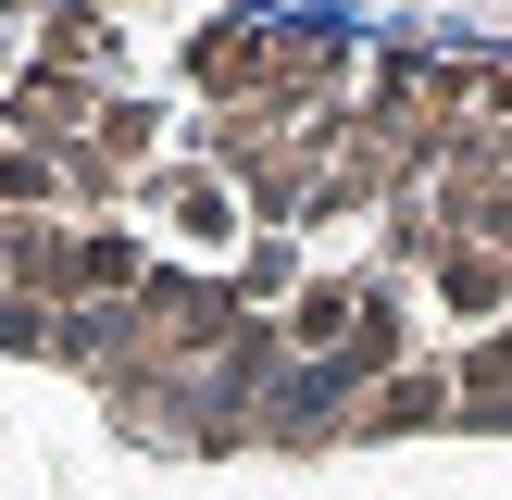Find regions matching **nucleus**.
I'll use <instances>...</instances> for the list:
<instances>
[{"mask_svg": "<svg viewBox=\"0 0 512 500\" xmlns=\"http://www.w3.org/2000/svg\"><path fill=\"white\" fill-rule=\"evenodd\" d=\"M150 200L175 213V238H188V250H225V238H238V188H225L213 163H175V175H150Z\"/></svg>", "mask_w": 512, "mask_h": 500, "instance_id": "f03ea898", "label": "nucleus"}, {"mask_svg": "<svg viewBox=\"0 0 512 500\" xmlns=\"http://www.w3.org/2000/svg\"><path fill=\"white\" fill-rule=\"evenodd\" d=\"M425 413H450V375H438V363H425V375H388L363 425H375V438H400V425H425Z\"/></svg>", "mask_w": 512, "mask_h": 500, "instance_id": "20e7f679", "label": "nucleus"}, {"mask_svg": "<svg viewBox=\"0 0 512 500\" xmlns=\"http://www.w3.org/2000/svg\"><path fill=\"white\" fill-rule=\"evenodd\" d=\"M463 225H488V250H500V263H512V175H500V188H488V200H475V213H463Z\"/></svg>", "mask_w": 512, "mask_h": 500, "instance_id": "39448f33", "label": "nucleus"}, {"mask_svg": "<svg viewBox=\"0 0 512 500\" xmlns=\"http://www.w3.org/2000/svg\"><path fill=\"white\" fill-rule=\"evenodd\" d=\"M425 288L450 300V325H488L500 300H512V263H500L488 238H438V250H425Z\"/></svg>", "mask_w": 512, "mask_h": 500, "instance_id": "f257e3e1", "label": "nucleus"}, {"mask_svg": "<svg viewBox=\"0 0 512 500\" xmlns=\"http://www.w3.org/2000/svg\"><path fill=\"white\" fill-rule=\"evenodd\" d=\"M363 313H375V300L350 288V275H313V288L288 300V325H275V338H288V350H350V325H363Z\"/></svg>", "mask_w": 512, "mask_h": 500, "instance_id": "7ed1b4c3", "label": "nucleus"}]
</instances>
